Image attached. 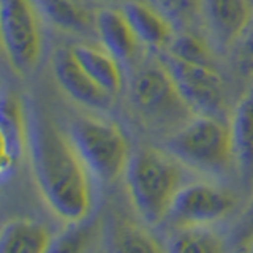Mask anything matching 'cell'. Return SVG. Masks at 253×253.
<instances>
[{
	"instance_id": "18",
	"label": "cell",
	"mask_w": 253,
	"mask_h": 253,
	"mask_svg": "<svg viewBox=\"0 0 253 253\" xmlns=\"http://www.w3.org/2000/svg\"><path fill=\"white\" fill-rule=\"evenodd\" d=\"M169 250L179 253L221 252L223 241L213 231L208 229V226H184L169 241Z\"/></svg>"
},
{
	"instance_id": "10",
	"label": "cell",
	"mask_w": 253,
	"mask_h": 253,
	"mask_svg": "<svg viewBox=\"0 0 253 253\" xmlns=\"http://www.w3.org/2000/svg\"><path fill=\"white\" fill-rule=\"evenodd\" d=\"M203 14L215 42L229 46L249 29L253 10L249 0H203Z\"/></svg>"
},
{
	"instance_id": "24",
	"label": "cell",
	"mask_w": 253,
	"mask_h": 253,
	"mask_svg": "<svg viewBox=\"0 0 253 253\" xmlns=\"http://www.w3.org/2000/svg\"><path fill=\"white\" fill-rule=\"evenodd\" d=\"M245 250H250V252H253V242H250V244L247 245V249H245Z\"/></svg>"
},
{
	"instance_id": "17",
	"label": "cell",
	"mask_w": 253,
	"mask_h": 253,
	"mask_svg": "<svg viewBox=\"0 0 253 253\" xmlns=\"http://www.w3.org/2000/svg\"><path fill=\"white\" fill-rule=\"evenodd\" d=\"M32 3L54 27L67 32H84L90 27L89 11L75 0H32Z\"/></svg>"
},
{
	"instance_id": "6",
	"label": "cell",
	"mask_w": 253,
	"mask_h": 253,
	"mask_svg": "<svg viewBox=\"0 0 253 253\" xmlns=\"http://www.w3.org/2000/svg\"><path fill=\"white\" fill-rule=\"evenodd\" d=\"M37 14L32 0H0L3 49L14 71L22 75L35 68L42 54Z\"/></svg>"
},
{
	"instance_id": "11",
	"label": "cell",
	"mask_w": 253,
	"mask_h": 253,
	"mask_svg": "<svg viewBox=\"0 0 253 253\" xmlns=\"http://www.w3.org/2000/svg\"><path fill=\"white\" fill-rule=\"evenodd\" d=\"M0 133H2V176L14 169L24 152H27L29 124L21 101L13 93L3 92L0 103Z\"/></svg>"
},
{
	"instance_id": "3",
	"label": "cell",
	"mask_w": 253,
	"mask_h": 253,
	"mask_svg": "<svg viewBox=\"0 0 253 253\" xmlns=\"http://www.w3.org/2000/svg\"><path fill=\"white\" fill-rule=\"evenodd\" d=\"M68 136L85 168L101 184H111L125 174L130 160L128 142L117 124L81 116L71 121Z\"/></svg>"
},
{
	"instance_id": "13",
	"label": "cell",
	"mask_w": 253,
	"mask_h": 253,
	"mask_svg": "<svg viewBox=\"0 0 253 253\" xmlns=\"http://www.w3.org/2000/svg\"><path fill=\"white\" fill-rule=\"evenodd\" d=\"M98 37L103 47L119 62H130L138 52L139 40L134 35L124 11L101 10L95 18Z\"/></svg>"
},
{
	"instance_id": "21",
	"label": "cell",
	"mask_w": 253,
	"mask_h": 253,
	"mask_svg": "<svg viewBox=\"0 0 253 253\" xmlns=\"http://www.w3.org/2000/svg\"><path fill=\"white\" fill-rule=\"evenodd\" d=\"M89 234L84 229L76 226L71 231H67L59 241H55V244L51 245L52 252H79L84 250L87 242H89Z\"/></svg>"
},
{
	"instance_id": "2",
	"label": "cell",
	"mask_w": 253,
	"mask_h": 253,
	"mask_svg": "<svg viewBox=\"0 0 253 253\" xmlns=\"http://www.w3.org/2000/svg\"><path fill=\"white\" fill-rule=\"evenodd\" d=\"M125 187L142 220L150 225L160 223L180 188L177 160L154 147L138 149L126 165Z\"/></svg>"
},
{
	"instance_id": "22",
	"label": "cell",
	"mask_w": 253,
	"mask_h": 253,
	"mask_svg": "<svg viewBox=\"0 0 253 253\" xmlns=\"http://www.w3.org/2000/svg\"><path fill=\"white\" fill-rule=\"evenodd\" d=\"M237 242L245 244L242 249H247V245L253 242V201L250 203L239 226H237Z\"/></svg>"
},
{
	"instance_id": "20",
	"label": "cell",
	"mask_w": 253,
	"mask_h": 253,
	"mask_svg": "<svg viewBox=\"0 0 253 253\" xmlns=\"http://www.w3.org/2000/svg\"><path fill=\"white\" fill-rule=\"evenodd\" d=\"M168 49V54L179 60L212 67V55L208 46L192 34H180L177 37H172Z\"/></svg>"
},
{
	"instance_id": "16",
	"label": "cell",
	"mask_w": 253,
	"mask_h": 253,
	"mask_svg": "<svg viewBox=\"0 0 253 253\" xmlns=\"http://www.w3.org/2000/svg\"><path fill=\"white\" fill-rule=\"evenodd\" d=\"M51 245L49 231L34 220H10L0 231L2 253H44L51 250Z\"/></svg>"
},
{
	"instance_id": "15",
	"label": "cell",
	"mask_w": 253,
	"mask_h": 253,
	"mask_svg": "<svg viewBox=\"0 0 253 253\" xmlns=\"http://www.w3.org/2000/svg\"><path fill=\"white\" fill-rule=\"evenodd\" d=\"M124 14L134 35L138 37L139 43L160 49L163 46H168L172 40L169 22L163 14L155 11L147 3L139 2V0H130L124 6Z\"/></svg>"
},
{
	"instance_id": "9",
	"label": "cell",
	"mask_w": 253,
	"mask_h": 253,
	"mask_svg": "<svg viewBox=\"0 0 253 253\" xmlns=\"http://www.w3.org/2000/svg\"><path fill=\"white\" fill-rule=\"evenodd\" d=\"M52 71L60 89L71 100L81 103V105L87 108H95V109L109 108L113 97L87 76L85 71L75 60L70 49L60 47V49L54 52Z\"/></svg>"
},
{
	"instance_id": "1",
	"label": "cell",
	"mask_w": 253,
	"mask_h": 253,
	"mask_svg": "<svg viewBox=\"0 0 253 253\" xmlns=\"http://www.w3.org/2000/svg\"><path fill=\"white\" fill-rule=\"evenodd\" d=\"M27 154L35 185L55 217L79 225L92 208L90 176L68 133L59 130L46 116H27Z\"/></svg>"
},
{
	"instance_id": "4",
	"label": "cell",
	"mask_w": 253,
	"mask_h": 253,
	"mask_svg": "<svg viewBox=\"0 0 253 253\" xmlns=\"http://www.w3.org/2000/svg\"><path fill=\"white\" fill-rule=\"evenodd\" d=\"M168 152L193 169L220 172L234 162L231 131L215 116L196 114L166 141Z\"/></svg>"
},
{
	"instance_id": "25",
	"label": "cell",
	"mask_w": 253,
	"mask_h": 253,
	"mask_svg": "<svg viewBox=\"0 0 253 253\" xmlns=\"http://www.w3.org/2000/svg\"><path fill=\"white\" fill-rule=\"evenodd\" d=\"M108 2H113V0H108Z\"/></svg>"
},
{
	"instance_id": "19",
	"label": "cell",
	"mask_w": 253,
	"mask_h": 253,
	"mask_svg": "<svg viewBox=\"0 0 253 253\" xmlns=\"http://www.w3.org/2000/svg\"><path fill=\"white\" fill-rule=\"evenodd\" d=\"M111 249L116 252H160L154 237H150L146 231L136 225L121 221L113 228L111 233Z\"/></svg>"
},
{
	"instance_id": "12",
	"label": "cell",
	"mask_w": 253,
	"mask_h": 253,
	"mask_svg": "<svg viewBox=\"0 0 253 253\" xmlns=\"http://www.w3.org/2000/svg\"><path fill=\"white\" fill-rule=\"evenodd\" d=\"M229 131L234 163L242 184L249 192H253V89L237 103Z\"/></svg>"
},
{
	"instance_id": "23",
	"label": "cell",
	"mask_w": 253,
	"mask_h": 253,
	"mask_svg": "<svg viewBox=\"0 0 253 253\" xmlns=\"http://www.w3.org/2000/svg\"><path fill=\"white\" fill-rule=\"evenodd\" d=\"M244 49L250 57H253V22H250L249 29L245 30V40H244Z\"/></svg>"
},
{
	"instance_id": "8",
	"label": "cell",
	"mask_w": 253,
	"mask_h": 253,
	"mask_svg": "<svg viewBox=\"0 0 253 253\" xmlns=\"http://www.w3.org/2000/svg\"><path fill=\"white\" fill-rule=\"evenodd\" d=\"M236 208V198L225 188L196 182L177 190L169 206V220L179 228L209 226L223 220Z\"/></svg>"
},
{
	"instance_id": "7",
	"label": "cell",
	"mask_w": 253,
	"mask_h": 253,
	"mask_svg": "<svg viewBox=\"0 0 253 253\" xmlns=\"http://www.w3.org/2000/svg\"><path fill=\"white\" fill-rule=\"evenodd\" d=\"M176 83L182 98L195 114L218 116L226 105V89L221 76L211 65L188 63L166 54L162 60Z\"/></svg>"
},
{
	"instance_id": "14",
	"label": "cell",
	"mask_w": 253,
	"mask_h": 253,
	"mask_svg": "<svg viewBox=\"0 0 253 253\" xmlns=\"http://www.w3.org/2000/svg\"><path fill=\"white\" fill-rule=\"evenodd\" d=\"M70 51L87 76L111 97H116L122 90V73L117 65L119 60L114 55H111L106 49L87 44H76L70 47Z\"/></svg>"
},
{
	"instance_id": "5",
	"label": "cell",
	"mask_w": 253,
	"mask_h": 253,
	"mask_svg": "<svg viewBox=\"0 0 253 253\" xmlns=\"http://www.w3.org/2000/svg\"><path fill=\"white\" fill-rule=\"evenodd\" d=\"M136 113L152 125L182 126L196 116L182 98L176 83L165 65H146L136 71L130 87Z\"/></svg>"
}]
</instances>
